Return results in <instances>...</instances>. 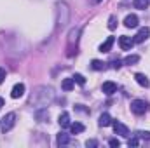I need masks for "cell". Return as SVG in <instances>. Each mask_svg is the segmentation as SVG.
<instances>
[{"label":"cell","instance_id":"1","mask_svg":"<svg viewBox=\"0 0 150 148\" xmlns=\"http://www.w3.org/2000/svg\"><path fill=\"white\" fill-rule=\"evenodd\" d=\"M52 99H54V89L47 87V85H40V87H37L33 91V94L30 96V105L32 106H38V108H44Z\"/></svg>","mask_w":150,"mask_h":148},{"label":"cell","instance_id":"2","mask_svg":"<svg viewBox=\"0 0 150 148\" xmlns=\"http://www.w3.org/2000/svg\"><path fill=\"white\" fill-rule=\"evenodd\" d=\"M70 21V9L65 2H58L56 4V23L59 28H65L67 23Z\"/></svg>","mask_w":150,"mask_h":148},{"label":"cell","instance_id":"3","mask_svg":"<svg viewBox=\"0 0 150 148\" xmlns=\"http://www.w3.org/2000/svg\"><path fill=\"white\" fill-rule=\"evenodd\" d=\"M14 125H16V113H14V111H11V113H7V115L2 118L0 127H2V131H4V132H9Z\"/></svg>","mask_w":150,"mask_h":148},{"label":"cell","instance_id":"4","mask_svg":"<svg viewBox=\"0 0 150 148\" xmlns=\"http://www.w3.org/2000/svg\"><path fill=\"white\" fill-rule=\"evenodd\" d=\"M149 110V105L143 101V99H134L131 103V111L134 115H145V111Z\"/></svg>","mask_w":150,"mask_h":148},{"label":"cell","instance_id":"5","mask_svg":"<svg viewBox=\"0 0 150 148\" xmlns=\"http://www.w3.org/2000/svg\"><path fill=\"white\" fill-rule=\"evenodd\" d=\"M149 37H150V28L145 26V28H140V30H138V33L134 35L133 40H134V44H142V42H145Z\"/></svg>","mask_w":150,"mask_h":148},{"label":"cell","instance_id":"6","mask_svg":"<svg viewBox=\"0 0 150 148\" xmlns=\"http://www.w3.org/2000/svg\"><path fill=\"white\" fill-rule=\"evenodd\" d=\"M119 45H120L122 51H131L133 45H134V40L131 37H127V35H122V37L119 38Z\"/></svg>","mask_w":150,"mask_h":148},{"label":"cell","instance_id":"7","mask_svg":"<svg viewBox=\"0 0 150 148\" xmlns=\"http://www.w3.org/2000/svg\"><path fill=\"white\" fill-rule=\"evenodd\" d=\"M112 125H113L115 134H120V136H124V138H126V136H129V131H127V127H126L122 122H117V120L113 122V120H112Z\"/></svg>","mask_w":150,"mask_h":148},{"label":"cell","instance_id":"8","mask_svg":"<svg viewBox=\"0 0 150 148\" xmlns=\"http://www.w3.org/2000/svg\"><path fill=\"white\" fill-rule=\"evenodd\" d=\"M25 94V84H16L14 87H12V91H11V96L14 98V99H18V98H21Z\"/></svg>","mask_w":150,"mask_h":148},{"label":"cell","instance_id":"9","mask_svg":"<svg viewBox=\"0 0 150 148\" xmlns=\"http://www.w3.org/2000/svg\"><path fill=\"white\" fill-rule=\"evenodd\" d=\"M124 26L126 28H136L138 26V18L134 14H127L126 19H124Z\"/></svg>","mask_w":150,"mask_h":148},{"label":"cell","instance_id":"10","mask_svg":"<svg viewBox=\"0 0 150 148\" xmlns=\"http://www.w3.org/2000/svg\"><path fill=\"white\" fill-rule=\"evenodd\" d=\"M101 91L105 92V94H113V92H117V84L115 82H103V85H101Z\"/></svg>","mask_w":150,"mask_h":148},{"label":"cell","instance_id":"11","mask_svg":"<svg viewBox=\"0 0 150 148\" xmlns=\"http://www.w3.org/2000/svg\"><path fill=\"white\" fill-rule=\"evenodd\" d=\"M79 33H80V30H79V28H75V30H72V32H70V37H68V47H70V49L74 47V44L77 45V40H79Z\"/></svg>","mask_w":150,"mask_h":148},{"label":"cell","instance_id":"12","mask_svg":"<svg viewBox=\"0 0 150 148\" xmlns=\"http://www.w3.org/2000/svg\"><path fill=\"white\" fill-rule=\"evenodd\" d=\"M113 42H115V38H113V37H108L105 42H103V44H101V45H100V51H101V52H108V51L112 49Z\"/></svg>","mask_w":150,"mask_h":148},{"label":"cell","instance_id":"13","mask_svg":"<svg viewBox=\"0 0 150 148\" xmlns=\"http://www.w3.org/2000/svg\"><path fill=\"white\" fill-rule=\"evenodd\" d=\"M58 122H59L61 127H70V124H72V122H70V115H68L67 111H63V113L59 115V120H58Z\"/></svg>","mask_w":150,"mask_h":148},{"label":"cell","instance_id":"14","mask_svg":"<svg viewBox=\"0 0 150 148\" xmlns=\"http://www.w3.org/2000/svg\"><path fill=\"white\" fill-rule=\"evenodd\" d=\"M98 124H100L101 127H107V125H110V124H112V117H110L108 113H101V115H100Z\"/></svg>","mask_w":150,"mask_h":148},{"label":"cell","instance_id":"15","mask_svg":"<svg viewBox=\"0 0 150 148\" xmlns=\"http://www.w3.org/2000/svg\"><path fill=\"white\" fill-rule=\"evenodd\" d=\"M56 143H58V147H65V145H68V143H70V138H68V134H65V132H59V134H58V140H56Z\"/></svg>","mask_w":150,"mask_h":148},{"label":"cell","instance_id":"16","mask_svg":"<svg viewBox=\"0 0 150 148\" xmlns=\"http://www.w3.org/2000/svg\"><path fill=\"white\" fill-rule=\"evenodd\" d=\"M134 78H136V82H138L142 87H149V85H150V80L143 73H136V75H134Z\"/></svg>","mask_w":150,"mask_h":148},{"label":"cell","instance_id":"17","mask_svg":"<svg viewBox=\"0 0 150 148\" xmlns=\"http://www.w3.org/2000/svg\"><path fill=\"white\" fill-rule=\"evenodd\" d=\"M84 124H80V122H74V124H70V131L74 132V134H79V132H84Z\"/></svg>","mask_w":150,"mask_h":148},{"label":"cell","instance_id":"18","mask_svg":"<svg viewBox=\"0 0 150 148\" xmlns=\"http://www.w3.org/2000/svg\"><path fill=\"white\" fill-rule=\"evenodd\" d=\"M75 85V80L74 78H65L63 82H61V87H63V91H72Z\"/></svg>","mask_w":150,"mask_h":148},{"label":"cell","instance_id":"19","mask_svg":"<svg viewBox=\"0 0 150 148\" xmlns=\"http://www.w3.org/2000/svg\"><path fill=\"white\" fill-rule=\"evenodd\" d=\"M35 117H37L38 122H44V120H47V118H49V111L45 110V108H42V110L35 111Z\"/></svg>","mask_w":150,"mask_h":148},{"label":"cell","instance_id":"20","mask_svg":"<svg viewBox=\"0 0 150 148\" xmlns=\"http://www.w3.org/2000/svg\"><path fill=\"white\" fill-rule=\"evenodd\" d=\"M149 2H150V0H133V5H134L136 9H142V11H145V9L149 7Z\"/></svg>","mask_w":150,"mask_h":148},{"label":"cell","instance_id":"21","mask_svg":"<svg viewBox=\"0 0 150 148\" xmlns=\"http://www.w3.org/2000/svg\"><path fill=\"white\" fill-rule=\"evenodd\" d=\"M138 61H140V56H136V54H129V56L124 59V63L129 65V66H131V65H136Z\"/></svg>","mask_w":150,"mask_h":148},{"label":"cell","instance_id":"22","mask_svg":"<svg viewBox=\"0 0 150 148\" xmlns=\"http://www.w3.org/2000/svg\"><path fill=\"white\" fill-rule=\"evenodd\" d=\"M91 68L93 70H105V63L100 61V59H93L91 61Z\"/></svg>","mask_w":150,"mask_h":148},{"label":"cell","instance_id":"23","mask_svg":"<svg viewBox=\"0 0 150 148\" xmlns=\"http://www.w3.org/2000/svg\"><path fill=\"white\" fill-rule=\"evenodd\" d=\"M117 23H119V21H117V16H110V18H108V28H110V30H115V28H117Z\"/></svg>","mask_w":150,"mask_h":148},{"label":"cell","instance_id":"24","mask_svg":"<svg viewBox=\"0 0 150 148\" xmlns=\"http://www.w3.org/2000/svg\"><path fill=\"white\" fill-rule=\"evenodd\" d=\"M72 78H74L77 84H80V85H84V84H86V78H84V77H82L80 73H75L74 77H72Z\"/></svg>","mask_w":150,"mask_h":148},{"label":"cell","instance_id":"25","mask_svg":"<svg viewBox=\"0 0 150 148\" xmlns=\"http://www.w3.org/2000/svg\"><path fill=\"white\" fill-rule=\"evenodd\" d=\"M136 136L142 138V140H150V132L149 131H140V132H136Z\"/></svg>","mask_w":150,"mask_h":148},{"label":"cell","instance_id":"26","mask_svg":"<svg viewBox=\"0 0 150 148\" xmlns=\"http://www.w3.org/2000/svg\"><path fill=\"white\" fill-rule=\"evenodd\" d=\"M86 147L87 148H96L98 147V141H96V140H87V141H86Z\"/></svg>","mask_w":150,"mask_h":148},{"label":"cell","instance_id":"27","mask_svg":"<svg viewBox=\"0 0 150 148\" xmlns=\"http://www.w3.org/2000/svg\"><path fill=\"white\" fill-rule=\"evenodd\" d=\"M127 145H129V147H138V145H140V140H138V136H136V138H131V140L127 141Z\"/></svg>","mask_w":150,"mask_h":148},{"label":"cell","instance_id":"28","mask_svg":"<svg viewBox=\"0 0 150 148\" xmlns=\"http://www.w3.org/2000/svg\"><path fill=\"white\" fill-rule=\"evenodd\" d=\"M108 145L113 147V148H119V147H120V141H119V140H110V141H108Z\"/></svg>","mask_w":150,"mask_h":148},{"label":"cell","instance_id":"29","mask_svg":"<svg viewBox=\"0 0 150 148\" xmlns=\"http://www.w3.org/2000/svg\"><path fill=\"white\" fill-rule=\"evenodd\" d=\"M112 66L115 68V70H119V68H120V59H113V61H112Z\"/></svg>","mask_w":150,"mask_h":148},{"label":"cell","instance_id":"30","mask_svg":"<svg viewBox=\"0 0 150 148\" xmlns=\"http://www.w3.org/2000/svg\"><path fill=\"white\" fill-rule=\"evenodd\" d=\"M5 70H4V68H0V84H2V82H4V80H5Z\"/></svg>","mask_w":150,"mask_h":148},{"label":"cell","instance_id":"31","mask_svg":"<svg viewBox=\"0 0 150 148\" xmlns=\"http://www.w3.org/2000/svg\"><path fill=\"white\" fill-rule=\"evenodd\" d=\"M100 2H103V0H91V4H94V5H96V4H100Z\"/></svg>","mask_w":150,"mask_h":148},{"label":"cell","instance_id":"32","mask_svg":"<svg viewBox=\"0 0 150 148\" xmlns=\"http://www.w3.org/2000/svg\"><path fill=\"white\" fill-rule=\"evenodd\" d=\"M4 106V98H0V108Z\"/></svg>","mask_w":150,"mask_h":148}]
</instances>
